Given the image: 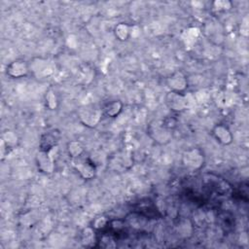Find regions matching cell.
<instances>
[{"mask_svg":"<svg viewBox=\"0 0 249 249\" xmlns=\"http://www.w3.org/2000/svg\"><path fill=\"white\" fill-rule=\"evenodd\" d=\"M201 185L208 194H214L220 196H226L232 193V189L230 184L214 174H205L202 176Z\"/></svg>","mask_w":249,"mask_h":249,"instance_id":"cell-1","label":"cell"},{"mask_svg":"<svg viewBox=\"0 0 249 249\" xmlns=\"http://www.w3.org/2000/svg\"><path fill=\"white\" fill-rule=\"evenodd\" d=\"M147 131L149 136L159 144H165L171 139V133L168 127H166L163 123H151L148 126Z\"/></svg>","mask_w":249,"mask_h":249,"instance_id":"cell-2","label":"cell"},{"mask_svg":"<svg viewBox=\"0 0 249 249\" xmlns=\"http://www.w3.org/2000/svg\"><path fill=\"white\" fill-rule=\"evenodd\" d=\"M57 152V146L53 147L49 151L40 150L36 156V162L40 171L44 173H52L54 169V155Z\"/></svg>","mask_w":249,"mask_h":249,"instance_id":"cell-3","label":"cell"},{"mask_svg":"<svg viewBox=\"0 0 249 249\" xmlns=\"http://www.w3.org/2000/svg\"><path fill=\"white\" fill-rule=\"evenodd\" d=\"M182 162L185 165V167L191 170H197L203 165V162H204L203 153L197 148L187 150L183 153Z\"/></svg>","mask_w":249,"mask_h":249,"instance_id":"cell-4","label":"cell"},{"mask_svg":"<svg viewBox=\"0 0 249 249\" xmlns=\"http://www.w3.org/2000/svg\"><path fill=\"white\" fill-rule=\"evenodd\" d=\"M101 111L99 109H95L92 107H86L82 108L79 111V118L81 122L89 127L95 126L100 119H101Z\"/></svg>","mask_w":249,"mask_h":249,"instance_id":"cell-5","label":"cell"},{"mask_svg":"<svg viewBox=\"0 0 249 249\" xmlns=\"http://www.w3.org/2000/svg\"><path fill=\"white\" fill-rule=\"evenodd\" d=\"M165 103L174 112H181L187 107V98L181 92L170 90L165 95Z\"/></svg>","mask_w":249,"mask_h":249,"instance_id":"cell-6","label":"cell"},{"mask_svg":"<svg viewBox=\"0 0 249 249\" xmlns=\"http://www.w3.org/2000/svg\"><path fill=\"white\" fill-rule=\"evenodd\" d=\"M59 139H60V132L56 129H53L45 132L42 135L40 140V150L49 151L53 147H56Z\"/></svg>","mask_w":249,"mask_h":249,"instance_id":"cell-7","label":"cell"},{"mask_svg":"<svg viewBox=\"0 0 249 249\" xmlns=\"http://www.w3.org/2000/svg\"><path fill=\"white\" fill-rule=\"evenodd\" d=\"M28 64L21 59H17L7 66V74L12 78H20L28 73Z\"/></svg>","mask_w":249,"mask_h":249,"instance_id":"cell-8","label":"cell"},{"mask_svg":"<svg viewBox=\"0 0 249 249\" xmlns=\"http://www.w3.org/2000/svg\"><path fill=\"white\" fill-rule=\"evenodd\" d=\"M167 85L171 90L181 92L187 88V79L183 73L175 72L167 79Z\"/></svg>","mask_w":249,"mask_h":249,"instance_id":"cell-9","label":"cell"},{"mask_svg":"<svg viewBox=\"0 0 249 249\" xmlns=\"http://www.w3.org/2000/svg\"><path fill=\"white\" fill-rule=\"evenodd\" d=\"M75 167L80 175L85 179H90L94 176L95 165L93 164V161L89 160L78 161L77 163H75Z\"/></svg>","mask_w":249,"mask_h":249,"instance_id":"cell-10","label":"cell"},{"mask_svg":"<svg viewBox=\"0 0 249 249\" xmlns=\"http://www.w3.org/2000/svg\"><path fill=\"white\" fill-rule=\"evenodd\" d=\"M213 135L221 144L224 145H228L232 141L231 132L226 125L223 124H217L213 128Z\"/></svg>","mask_w":249,"mask_h":249,"instance_id":"cell-11","label":"cell"},{"mask_svg":"<svg viewBox=\"0 0 249 249\" xmlns=\"http://www.w3.org/2000/svg\"><path fill=\"white\" fill-rule=\"evenodd\" d=\"M122 109H123L122 102H120L119 100H114L110 103H107L103 108V111L106 116L114 118L120 114Z\"/></svg>","mask_w":249,"mask_h":249,"instance_id":"cell-12","label":"cell"},{"mask_svg":"<svg viewBox=\"0 0 249 249\" xmlns=\"http://www.w3.org/2000/svg\"><path fill=\"white\" fill-rule=\"evenodd\" d=\"M82 243L85 246H93L95 242H97V238L96 235L94 233V231L92 228H86L83 231H82Z\"/></svg>","mask_w":249,"mask_h":249,"instance_id":"cell-13","label":"cell"},{"mask_svg":"<svg viewBox=\"0 0 249 249\" xmlns=\"http://www.w3.org/2000/svg\"><path fill=\"white\" fill-rule=\"evenodd\" d=\"M67 150H68L69 155L72 158L76 159V158H79L82 155V153H83V146L78 141H70L67 144Z\"/></svg>","mask_w":249,"mask_h":249,"instance_id":"cell-14","label":"cell"},{"mask_svg":"<svg viewBox=\"0 0 249 249\" xmlns=\"http://www.w3.org/2000/svg\"><path fill=\"white\" fill-rule=\"evenodd\" d=\"M115 34L119 40H122V41L126 40L129 34V28L126 24L120 23L115 28Z\"/></svg>","mask_w":249,"mask_h":249,"instance_id":"cell-15","label":"cell"},{"mask_svg":"<svg viewBox=\"0 0 249 249\" xmlns=\"http://www.w3.org/2000/svg\"><path fill=\"white\" fill-rule=\"evenodd\" d=\"M17 141H18V137L17 135L13 132V131H6L4 134H3V143H5V145L7 147H10V146H14L17 144Z\"/></svg>","mask_w":249,"mask_h":249,"instance_id":"cell-16","label":"cell"},{"mask_svg":"<svg viewBox=\"0 0 249 249\" xmlns=\"http://www.w3.org/2000/svg\"><path fill=\"white\" fill-rule=\"evenodd\" d=\"M46 104H47V106L50 109L56 108L57 99H56V96H55L54 92L52 89L47 91V94H46Z\"/></svg>","mask_w":249,"mask_h":249,"instance_id":"cell-17","label":"cell"},{"mask_svg":"<svg viewBox=\"0 0 249 249\" xmlns=\"http://www.w3.org/2000/svg\"><path fill=\"white\" fill-rule=\"evenodd\" d=\"M108 223L105 217H98L93 221V229H103Z\"/></svg>","mask_w":249,"mask_h":249,"instance_id":"cell-18","label":"cell"}]
</instances>
